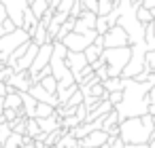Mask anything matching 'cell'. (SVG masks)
<instances>
[{"instance_id": "46", "label": "cell", "mask_w": 155, "mask_h": 148, "mask_svg": "<svg viewBox=\"0 0 155 148\" xmlns=\"http://www.w3.org/2000/svg\"><path fill=\"white\" fill-rule=\"evenodd\" d=\"M138 144H125V148H136Z\"/></svg>"}, {"instance_id": "30", "label": "cell", "mask_w": 155, "mask_h": 148, "mask_svg": "<svg viewBox=\"0 0 155 148\" xmlns=\"http://www.w3.org/2000/svg\"><path fill=\"white\" fill-rule=\"evenodd\" d=\"M81 123H83V121H81L77 114H72V116H64V118H62V127H64V129H74V127H79Z\"/></svg>"}, {"instance_id": "22", "label": "cell", "mask_w": 155, "mask_h": 148, "mask_svg": "<svg viewBox=\"0 0 155 148\" xmlns=\"http://www.w3.org/2000/svg\"><path fill=\"white\" fill-rule=\"evenodd\" d=\"M49 7H51V5H49V0H32V2H30V9L34 11V15H36L38 19L47 13Z\"/></svg>"}, {"instance_id": "10", "label": "cell", "mask_w": 155, "mask_h": 148, "mask_svg": "<svg viewBox=\"0 0 155 148\" xmlns=\"http://www.w3.org/2000/svg\"><path fill=\"white\" fill-rule=\"evenodd\" d=\"M51 55H53V43L41 45V49H38V53H36V59H34V64H32V68H30V74L34 76V74H38L43 68H47V66L51 64Z\"/></svg>"}, {"instance_id": "27", "label": "cell", "mask_w": 155, "mask_h": 148, "mask_svg": "<svg viewBox=\"0 0 155 148\" xmlns=\"http://www.w3.org/2000/svg\"><path fill=\"white\" fill-rule=\"evenodd\" d=\"M41 85L49 91V93H53V95H58V78L53 76V74H49V76H45L43 80H41Z\"/></svg>"}, {"instance_id": "16", "label": "cell", "mask_w": 155, "mask_h": 148, "mask_svg": "<svg viewBox=\"0 0 155 148\" xmlns=\"http://www.w3.org/2000/svg\"><path fill=\"white\" fill-rule=\"evenodd\" d=\"M38 24H41V19H38V17L34 15V11L28 7V9H26V13H24V26H21V28H24V30H28V32H30V36H32V34L36 32Z\"/></svg>"}, {"instance_id": "48", "label": "cell", "mask_w": 155, "mask_h": 148, "mask_svg": "<svg viewBox=\"0 0 155 148\" xmlns=\"http://www.w3.org/2000/svg\"><path fill=\"white\" fill-rule=\"evenodd\" d=\"M132 2H136V5H142V0H132Z\"/></svg>"}, {"instance_id": "15", "label": "cell", "mask_w": 155, "mask_h": 148, "mask_svg": "<svg viewBox=\"0 0 155 148\" xmlns=\"http://www.w3.org/2000/svg\"><path fill=\"white\" fill-rule=\"evenodd\" d=\"M38 49H41V45H36L34 40H32V45H30V49L26 51V55L15 64V72H21V70H30L32 68V64H34V59H36V53H38Z\"/></svg>"}, {"instance_id": "49", "label": "cell", "mask_w": 155, "mask_h": 148, "mask_svg": "<svg viewBox=\"0 0 155 148\" xmlns=\"http://www.w3.org/2000/svg\"><path fill=\"white\" fill-rule=\"evenodd\" d=\"M51 148H62V146H51Z\"/></svg>"}, {"instance_id": "32", "label": "cell", "mask_w": 155, "mask_h": 148, "mask_svg": "<svg viewBox=\"0 0 155 148\" xmlns=\"http://www.w3.org/2000/svg\"><path fill=\"white\" fill-rule=\"evenodd\" d=\"M85 11H87V7H85V0H77V2L72 5V9H70V17H81Z\"/></svg>"}, {"instance_id": "18", "label": "cell", "mask_w": 155, "mask_h": 148, "mask_svg": "<svg viewBox=\"0 0 155 148\" xmlns=\"http://www.w3.org/2000/svg\"><path fill=\"white\" fill-rule=\"evenodd\" d=\"M5 108H15V110H24V99H21V91H11L5 95ZM26 112V110H24Z\"/></svg>"}, {"instance_id": "4", "label": "cell", "mask_w": 155, "mask_h": 148, "mask_svg": "<svg viewBox=\"0 0 155 148\" xmlns=\"http://www.w3.org/2000/svg\"><path fill=\"white\" fill-rule=\"evenodd\" d=\"M100 59L104 61V66L108 70V76H121L125 66L132 59V45H127V47H106L102 51Z\"/></svg>"}, {"instance_id": "33", "label": "cell", "mask_w": 155, "mask_h": 148, "mask_svg": "<svg viewBox=\"0 0 155 148\" xmlns=\"http://www.w3.org/2000/svg\"><path fill=\"white\" fill-rule=\"evenodd\" d=\"M11 133H13V127H11V123H9V121H5L2 125H0V142L5 144V142L9 140V135H11Z\"/></svg>"}, {"instance_id": "24", "label": "cell", "mask_w": 155, "mask_h": 148, "mask_svg": "<svg viewBox=\"0 0 155 148\" xmlns=\"http://www.w3.org/2000/svg\"><path fill=\"white\" fill-rule=\"evenodd\" d=\"M121 123V116H119V112H117V108H113L106 116H104V131H110L115 125H119Z\"/></svg>"}, {"instance_id": "13", "label": "cell", "mask_w": 155, "mask_h": 148, "mask_svg": "<svg viewBox=\"0 0 155 148\" xmlns=\"http://www.w3.org/2000/svg\"><path fill=\"white\" fill-rule=\"evenodd\" d=\"M96 21H98V13H94V11H85L81 17H77L74 32H83V34H87V32L96 30Z\"/></svg>"}, {"instance_id": "29", "label": "cell", "mask_w": 155, "mask_h": 148, "mask_svg": "<svg viewBox=\"0 0 155 148\" xmlns=\"http://www.w3.org/2000/svg\"><path fill=\"white\" fill-rule=\"evenodd\" d=\"M138 19L147 26V24H151V21L155 19V15H153V11H151V9H147V7H142V5H140V7H138Z\"/></svg>"}, {"instance_id": "12", "label": "cell", "mask_w": 155, "mask_h": 148, "mask_svg": "<svg viewBox=\"0 0 155 148\" xmlns=\"http://www.w3.org/2000/svg\"><path fill=\"white\" fill-rule=\"evenodd\" d=\"M108 131H104V129H96V131H91L89 135H85V137H81L79 142L85 146V148H100V146H104L106 142H108Z\"/></svg>"}, {"instance_id": "21", "label": "cell", "mask_w": 155, "mask_h": 148, "mask_svg": "<svg viewBox=\"0 0 155 148\" xmlns=\"http://www.w3.org/2000/svg\"><path fill=\"white\" fill-rule=\"evenodd\" d=\"M102 85H104V89H106L108 93H113V91H123V76H108L106 80H102Z\"/></svg>"}, {"instance_id": "17", "label": "cell", "mask_w": 155, "mask_h": 148, "mask_svg": "<svg viewBox=\"0 0 155 148\" xmlns=\"http://www.w3.org/2000/svg\"><path fill=\"white\" fill-rule=\"evenodd\" d=\"M32 40H34L36 45H47V43H53V38H51V34H49V28H47L43 21L38 24L36 32L32 34Z\"/></svg>"}, {"instance_id": "19", "label": "cell", "mask_w": 155, "mask_h": 148, "mask_svg": "<svg viewBox=\"0 0 155 148\" xmlns=\"http://www.w3.org/2000/svg\"><path fill=\"white\" fill-rule=\"evenodd\" d=\"M21 99H24V110L28 116H36V106H38V99L34 95H30L28 91H21Z\"/></svg>"}, {"instance_id": "44", "label": "cell", "mask_w": 155, "mask_h": 148, "mask_svg": "<svg viewBox=\"0 0 155 148\" xmlns=\"http://www.w3.org/2000/svg\"><path fill=\"white\" fill-rule=\"evenodd\" d=\"M2 112H5V97L0 95V114H2Z\"/></svg>"}, {"instance_id": "25", "label": "cell", "mask_w": 155, "mask_h": 148, "mask_svg": "<svg viewBox=\"0 0 155 148\" xmlns=\"http://www.w3.org/2000/svg\"><path fill=\"white\" fill-rule=\"evenodd\" d=\"M24 144V133H17V131H13L11 135H9V140L2 144V148H19Z\"/></svg>"}, {"instance_id": "5", "label": "cell", "mask_w": 155, "mask_h": 148, "mask_svg": "<svg viewBox=\"0 0 155 148\" xmlns=\"http://www.w3.org/2000/svg\"><path fill=\"white\" fill-rule=\"evenodd\" d=\"M28 40H32V36H30V32L24 30V28H17L15 32H9V34H5V36H0V59L7 61V59L11 57V53H13L19 45H24V43H28Z\"/></svg>"}, {"instance_id": "26", "label": "cell", "mask_w": 155, "mask_h": 148, "mask_svg": "<svg viewBox=\"0 0 155 148\" xmlns=\"http://www.w3.org/2000/svg\"><path fill=\"white\" fill-rule=\"evenodd\" d=\"M77 144H79V137H77L70 129H68V133H66V135L58 142V146H62V148H74Z\"/></svg>"}, {"instance_id": "53", "label": "cell", "mask_w": 155, "mask_h": 148, "mask_svg": "<svg viewBox=\"0 0 155 148\" xmlns=\"http://www.w3.org/2000/svg\"><path fill=\"white\" fill-rule=\"evenodd\" d=\"M153 15H155V9H153Z\"/></svg>"}, {"instance_id": "20", "label": "cell", "mask_w": 155, "mask_h": 148, "mask_svg": "<svg viewBox=\"0 0 155 148\" xmlns=\"http://www.w3.org/2000/svg\"><path fill=\"white\" fill-rule=\"evenodd\" d=\"M30 45H32V40H28V43L19 45V47H17V49H15V51L11 53V57L7 59V66H13V68H15V64H17V61H19V59H21V57L26 55V51L30 49Z\"/></svg>"}, {"instance_id": "39", "label": "cell", "mask_w": 155, "mask_h": 148, "mask_svg": "<svg viewBox=\"0 0 155 148\" xmlns=\"http://www.w3.org/2000/svg\"><path fill=\"white\" fill-rule=\"evenodd\" d=\"M108 99L117 106V104H121V99H123V91H113L110 95H108Z\"/></svg>"}, {"instance_id": "42", "label": "cell", "mask_w": 155, "mask_h": 148, "mask_svg": "<svg viewBox=\"0 0 155 148\" xmlns=\"http://www.w3.org/2000/svg\"><path fill=\"white\" fill-rule=\"evenodd\" d=\"M147 99H149V104H155V85L151 87V91H149V95H147Z\"/></svg>"}, {"instance_id": "34", "label": "cell", "mask_w": 155, "mask_h": 148, "mask_svg": "<svg viewBox=\"0 0 155 148\" xmlns=\"http://www.w3.org/2000/svg\"><path fill=\"white\" fill-rule=\"evenodd\" d=\"M113 9H115V2H110V0H100V9H98V15H108Z\"/></svg>"}, {"instance_id": "31", "label": "cell", "mask_w": 155, "mask_h": 148, "mask_svg": "<svg viewBox=\"0 0 155 148\" xmlns=\"http://www.w3.org/2000/svg\"><path fill=\"white\" fill-rule=\"evenodd\" d=\"M96 30H98V34H106V32L110 30V24H108L106 15H98V21H96Z\"/></svg>"}, {"instance_id": "41", "label": "cell", "mask_w": 155, "mask_h": 148, "mask_svg": "<svg viewBox=\"0 0 155 148\" xmlns=\"http://www.w3.org/2000/svg\"><path fill=\"white\" fill-rule=\"evenodd\" d=\"M5 19H9V13H7V7H5V2L0 0V26L5 24Z\"/></svg>"}, {"instance_id": "52", "label": "cell", "mask_w": 155, "mask_h": 148, "mask_svg": "<svg viewBox=\"0 0 155 148\" xmlns=\"http://www.w3.org/2000/svg\"><path fill=\"white\" fill-rule=\"evenodd\" d=\"M0 148H2V142H0Z\"/></svg>"}, {"instance_id": "45", "label": "cell", "mask_w": 155, "mask_h": 148, "mask_svg": "<svg viewBox=\"0 0 155 148\" xmlns=\"http://www.w3.org/2000/svg\"><path fill=\"white\" fill-rule=\"evenodd\" d=\"M136 148H151V144H138Z\"/></svg>"}, {"instance_id": "28", "label": "cell", "mask_w": 155, "mask_h": 148, "mask_svg": "<svg viewBox=\"0 0 155 148\" xmlns=\"http://www.w3.org/2000/svg\"><path fill=\"white\" fill-rule=\"evenodd\" d=\"M53 112H55V106H51V104H45V102H38V106H36V116H38V118L51 116Z\"/></svg>"}, {"instance_id": "35", "label": "cell", "mask_w": 155, "mask_h": 148, "mask_svg": "<svg viewBox=\"0 0 155 148\" xmlns=\"http://www.w3.org/2000/svg\"><path fill=\"white\" fill-rule=\"evenodd\" d=\"M108 146L110 148H125V140L121 135H110L108 137Z\"/></svg>"}, {"instance_id": "9", "label": "cell", "mask_w": 155, "mask_h": 148, "mask_svg": "<svg viewBox=\"0 0 155 148\" xmlns=\"http://www.w3.org/2000/svg\"><path fill=\"white\" fill-rule=\"evenodd\" d=\"M2 2H5V7H7L9 17L15 21L17 28H21V26H24V13H26V9L30 7L32 0H2Z\"/></svg>"}, {"instance_id": "43", "label": "cell", "mask_w": 155, "mask_h": 148, "mask_svg": "<svg viewBox=\"0 0 155 148\" xmlns=\"http://www.w3.org/2000/svg\"><path fill=\"white\" fill-rule=\"evenodd\" d=\"M142 7H147V9H155V0H142Z\"/></svg>"}, {"instance_id": "38", "label": "cell", "mask_w": 155, "mask_h": 148, "mask_svg": "<svg viewBox=\"0 0 155 148\" xmlns=\"http://www.w3.org/2000/svg\"><path fill=\"white\" fill-rule=\"evenodd\" d=\"M149 76H151V70H149V68H144V70H142V72H138L134 78H136L138 83H147V80H149Z\"/></svg>"}, {"instance_id": "2", "label": "cell", "mask_w": 155, "mask_h": 148, "mask_svg": "<svg viewBox=\"0 0 155 148\" xmlns=\"http://www.w3.org/2000/svg\"><path fill=\"white\" fill-rule=\"evenodd\" d=\"M125 144H149L155 137V116L142 114V116H130L121 121V133Z\"/></svg>"}, {"instance_id": "51", "label": "cell", "mask_w": 155, "mask_h": 148, "mask_svg": "<svg viewBox=\"0 0 155 148\" xmlns=\"http://www.w3.org/2000/svg\"><path fill=\"white\" fill-rule=\"evenodd\" d=\"M153 28H155V19H153Z\"/></svg>"}, {"instance_id": "1", "label": "cell", "mask_w": 155, "mask_h": 148, "mask_svg": "<svg viewBox=\"0 0 155 148\" xmlns=\"http://www.w3.org/2000/svg\"><path fill=\"white\" fill-rule=\"evenodd\" d=\"M155 83L147 80V83H138L136 78H123V99L121 104H117V112L121 116V121L130 118V116H142L149 112V91Z\"/></svg>"}, {"instance_id": "6", "label": "cell", "mask_w": 155, "mask_h": 148, "mask_svg": "<svg viewBox=\"0 0 155 148\" xmlns=\"http://www.w3.org/2000/svg\"><path fill=\"white\" fill-rule=\"evenodd\" d=\"M96 36H98V30H91L87 34H83V32H70L62 43L68 47V51H85L89 45H94Z\"/></svg>"}, {"instance_id": "14", "label": "cell", "mask_w": 155, "mask_h": 148, "mask_svg": "<svg viewBox=\"0 0 155 148\" xmlns=\"http://www.w3.org/2000/svg\"><path fill=\"white\" fill-rule=\"evenodd\" d=\"M30 95H34L38 102H45V104H51V106H60V99H58V95H53V93H49L41 83H34L32 87H30V91H28Z\"/></svg>"}, {"instance_id": "23", "label": "cell", "mask_w": 155, "mask_h": 148, "mask_svg": "<svg viewBox=\"0 0 155 148\" xmlns=\"http://www.w3.org/2000/svg\"><path fill=\"white\" fill-rule=\"evenodd\" d=\"M102 51H104V47H100V45H89L87 49H85V57H87V61L89 64H94V61H98L100 59V55H102Z\"/></svg>"}, {"instance_id": "37", "label": "cell", "mask_w": 155, "mask_h": 148, "mask_svg": "<svg viewBox=\"0 0 155 148\" xmlns=\"http://www.w3.org/2000/svg\"><path fill=\"white\" fill-rule=\"evenodd\" d=\"M87 114H89V110H87L85 102H81V104H79V108H77V116H79V118L85 123V121H87Z\"/></svg>"}, {"instance_id": "7", "label": "cell", "mask_w": 155, "mask_h": 148, "mask_svg": "<svg viewBox=\"0 0 155 148\" xmlns=\"http://www.w3.org/2000/svg\"><path fill=\"white\" fill-rule=\"evenodd\" d=\"M66 64H68V68L72 70L77 83L83 78V72H85V68L89 66V61H87V57H85V51H68Z\"/></svg>"}, {"instance_id": "11", "label": "cell", "mask_w": 155, "mask_h": 148, "mask_svg": "<svg viewBox=\"0 0 155 148\" xmlns=\"http://www.w3.org/2000/svg\"><path fill=\"white\" fill-rule=\"evenodd\" d=\"M7 85H9V87H15L17 91H30V87L34 85V80H32L30 70H21V72H15V74L7 80Z\"/></svg>"}, {"instance_id": "3", "label": "cell", "mask_w": 155, "mask_h": 148, "mask_svg": "<svg viewBox=\"0 0 155 148\" xmlns=\"http://www.w3.org/2000/svg\"><path fill=\"white\" fill-rule=\"evenodd\" d=\"M119 7V26L125 28V32L130 34V45H138L144 43V34H147V26L138 19V7L132 0H117Z\"/></svg>"}, {"instance_id": "40", "label": "cell", "mask_w": 155, "mask_h": 148, "mask_svg": "<svg viewBox=\"0 0 155 148\" xmlns=\"http://www.w3.org/2000/svg\"><path fill=\"white\" fill-rule=\"evenodd\" d=\"M85 7H87V11L98 13V9H100V0H85Z\"/></svg>"}, {"instance_id": "50", "label": "cell", "mask_w": 155, "mask_h": 148, "mask_svg": "<svg viewBox=\"0 0 155 148\" xmlns=\"http://www.w3.org/2000/svg\"><path fill=\"white\" fill-rule=\"evenodd\" d=\"M110 2H115V5H117V0H110Z\"/></svg>"}, {"instance_id": "47", "label": "cell", "mask_w": 155, "mask_h": 148, "mask_svg": "<svg viewBox=\"0 0 155 148\" xmlns=\"http://www.w3.org/2000/svg\"><path fill=\"white\" fill-rule=\"evenodd\" d=\"M5 121H7V118H5V114H0V125H2Z\"/></svg>"}, {"instance_id": "36", "label": "cell", "mask_w": 155, "mask_h": 148, "mask_svg": "<svg viewBox=\"0 0 155 148\" xmlns=\"http://www.w3.org/2000/svg\"><path fill=\"white\" fill-rule=\"evenodd\" d=\"M144 61H147V68H149L151 72H155V49L147 51V57H144Z\"/></svg>"}, {"instance_id": "8", "label": "cell", "mask_w": 155, "mask_h": 148, "mask_svg": "<svg viewBox=\"0 0 155 148\" xmlns=\"http://www.w3.org/2000/svg\"><path fill=\"white\" fill-rule=\"evenodd\" d=\"M130 45V34L125 32L123 26H113L106 34H104V49L106 47H127Z\"/></svg>"}]
</instances>
